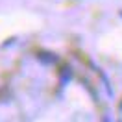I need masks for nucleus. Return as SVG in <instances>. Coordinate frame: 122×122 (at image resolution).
<instances>
[{
  "instance_id": "f257e3e1",
  "label": "nucleus",
  "mask_w": 122,
  "mask_h": 122,
  "mask_svg": "<svg viewBox=\"0 0 122 122\" xmlns=\"http://www.w3.org/2000/svg\"><path fill=\"white\" fill-rule=\"evenodd\" d=\"M35 57H37L43 65H54V63H57V57H56L52 52H43V50H41V52L35 54Z\"/></svg>"
},
{
  "instance_id": "7ed1b4c3",
  "label": "nucleus",
  "mask_w": 122,
  "mask_h": 122,
  "mask_svg": "<svg viewBox=\"0 0 122 122\" xmlns=\"http://www.w3.org/2000/svg\"><path fill=\"white\" fill-rule=\"evenodd\" d=\"M118 109H120V111H122V102H120V104H118Z\"/></svg>"
},
{
  "instance_id": "f03ea898",
  "label": "nucleus",
  "mask_w": 122,
  "mask_h": 122,
  "mask_svg": "<svg viewBox=\"0 0 122 122\" xmlns=\"http://www.w3.org/2000/svg\"><path fill=\"white\" fill-rule=\"evenodd\" d=\"M70 78H72V69H70L69 65H63L59 69V80H61V83H67Z\"/></svg>"
}]
</instances>
